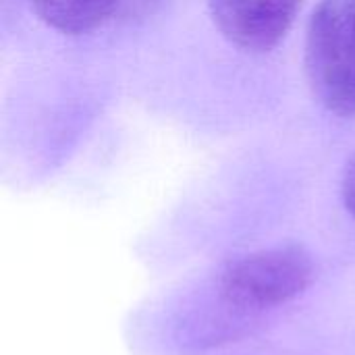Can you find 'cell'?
<instances>
[{"label": "cell", "mask_w": 355, "mask_h": 355, "mask_svg": "<svg viewBox=\"0 0 355 355\" xmlns=\"http://www.w3.org/2000/svg\"><path fill=\"white\" fill-rule=\"evenodd\" d=\"M304 62L316 100L337 116H355V0L316 4Z\"/></svg>", "instance_id": "1"}, {"label": "cell", "mask_w": 355, "mask_h": 355, "mask_svg": "<svg viewBox=\"0 0 355 355\" xmlns=\"http://www.w3.org/2000/svg\"><path fill=\"white\" fill-rule=\"evenodd\" d=\"M37 17L62 33H85L116 12L119 0H31Z\"/></svg>", "instance_id": "4"}, {"label": "cell", "mask_w": 355, "mask_h": 355, "mask_svg": "<svg viewBox=\"0 0 355 355\" xmlns=\"http://www.w3.org/2000/svg\"><path fill=\"white\" fill-rule=\"evenodd\" d=\"M164 0H119L116 12H123L125 17H139V15L152 12Z\"/></svg>", "instance_id": "6"}, {"label": "cell", "mask_w": 355, "mask_h": 355, "mask_svg": "<svg viewBox=\"0 0 355 355\" xmlns=\"http://www.w3.org/2000/svg\"><path fill=\"white\" fill-rule=\"evenodd\" d=\"M312 281V256L300 245H279L231 262L220 277V293L231 306L266 310L295 300Z\"/></svg>", "instance_id": "2"}, {"label": "cell", "mask_w": 355, "mask_h": 355, "mask_svg": "<svg viewBox=\"0 0 355 355\" xmlns=\"http://www.w3.org/2000/svg\"><path fill=\"white\" fill-rule=\"evenodd\" d=\"M341 196H343V204H345L347 212L355 218V152L345 166V173H343Z\"/></svg>", "instance_id": "5"}, {"label": "cell", "mask_w": 355, "mask_h": 355, "mask_svg": "<svg viewBox=\"0 0 355 355\" xmlns=\"http://www.w3.org/2000/svg\"><path fill=\"white\" fill-rule=\"evenodd\" d=\"M302 0H208L220 33L245 52H268L287 35Z\"/></svg>", "instance_id": "3"}]
</instances>
